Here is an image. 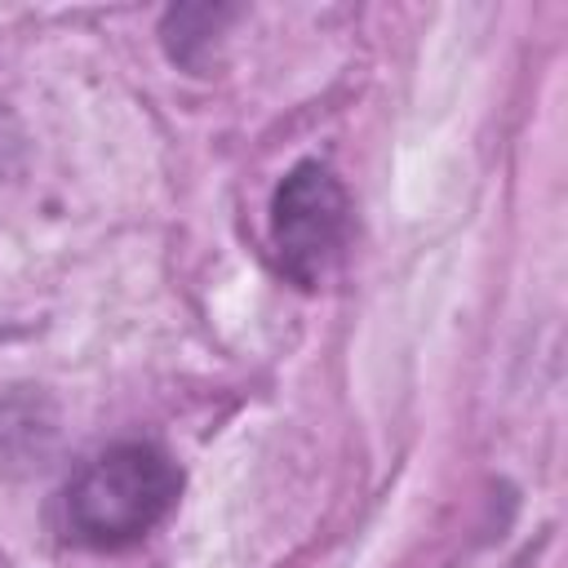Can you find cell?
Returning <instances> with one entry per match:
<instances>
[{"mask_svg": "<svg viewBox=\"0 0 568 568\" xmlns=\"http://www.w3.org/2000/svg\"><path fill=\"white\" fill-rule=\"evenodd\" d=\"M346 240H351L346 186L320 160L293 164L271 200V244H275L280 271L293 284L315 288L333 271V262L346 253Z\"/></svg>", "mask_w": 568, "mask_h": 568, "instance_id": "obj_2", "label": "cell"}, {"mask_svg": "<svg viewBox=\"0 0 568 568\" xmlns=\"http://www.w3.org/2000/svg\"><path fill=\"white\" fill-rule=\"evenodd\" d=\"M182 470L155 444H111L62 488V532L89 550L142 541L178 501Z\"/></svg>", "mask_w": 568, "mask_h": 568, "instance_id": "obj_1", "label": "cell"}, {"mask_svg": "<svg viewBox=\"0 0 568 568\" xmlns=\"http://www.w3.org/2000/svg\"><path fill=\"white\" fill-rule=\"evenodd\" d=\"M27 173V133L18 124V115L0 102V195Z\"/></svg>", "mask_w": 568, "mask_h": 568, "instance_id": "obj_3", "label": "cell"}]
</instances>
